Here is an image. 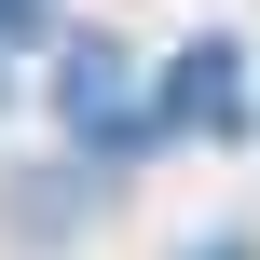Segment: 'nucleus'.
<instances>
[{"mask_svg": "<svg viewBox=\"0 0 260 260\" xmlns=\"http://www.w3.org/2000/svg\"><path fill=\"white\" fill-rule=\"evenodd\" d=\"M55 96H69V123H82L96 151H137V137H151V110L123 96V41H69V55H55Z\"/></svg>", "mask_w": 260, "mask_h": 260, "instance_id": "f257e3e1", "label": "nucleus"}, {"mask_svg": "<svg viewBox=\"0 0 260 260\" xmlns=\"http://www.w3.org/2000/svg\"><path fill=\"white\" fill-rule=\"evenodd\" d=\"M247 110V69H233V41H192L178 69H165V110L151 123H233Z\"/></svg>", "mask_w": 260, "mask_h": 260, "instance_id": "f03ea898", "label": "nucleus"}, {"mask_svg": "<svg viewBox=\"0 0 260 260\" xmlns=\"http://www.w3.org/2000/svg\"><path fill=\"white\" fill-rule=\"evenodd\" d=\"M192 260H247V247H192Z\"/></svg>", "mask_w": 260, "mask_h": 260, "instance_id": "20e7f679", "label": "nucleus"}, {"mask_svg": "<svg viewBox=\"0 0 260 260\" xmlns=\"http://www.w3.org/2000/svg\"><path fill=\"white\" fill-rule=\"evenodd\" d=\"M41 14H55V0H0V41H27V27H41Z\"/></svg>", "mask_w": 260, "mask_h": 260, "instance_id": "7ed1b4c3", "label": "nucleus"}]
</instances>
